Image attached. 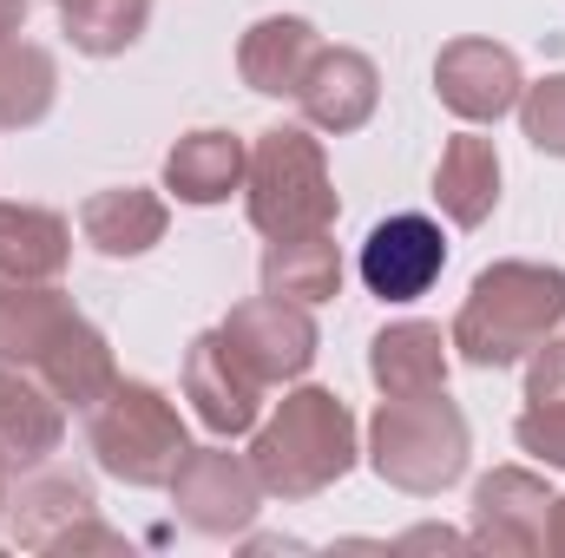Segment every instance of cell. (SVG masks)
Segmentation results:
<instances>
[{
  "mask_svg": "<svg viewBox=\"0 0 565 558\" xmlns=\"http://www.w3.org/2000/svg\"><path fill=\"white\" fill-rule=\"evenodd\" d=\"M224 342L270 382V375H296L302 362H309V348H316V329H309V315L302 309H289L282 296L270 302H250V309H237L231 315V329H224Z\"/></svg>",
  "mask_w": 565,
  "mask_h": 558,
  "instance_id": "cell-8",
  "label": "cell"
},
{
  "mask_svg": "<svg viewBox=\"0 0 565 558\" xmlns=\"http://www.w3.org/2000/svg\"><path fill=\"white\" fill-rule=\"evenodd\" d=\"M553 546H565V500H559V526H553Z\"/></svg>",
  "mask_w": 565,
  "mask_h": 558,
  "instance_id": "cell-24",
  "label": "cell"
},
{
  "mask_svg": "<svg viewBox=\"0 0 565 558\" xmlns=\"http://www.w3.org/2000/svg\"><path fill=\"white\" fill-rule=\"evenodd\" d=\"M237 164H244L237 139H224V132H191V139L171 151L164 178H171L178 197H191V204H217V197H231Z\"/></svg>",
  "mask_w": 565,
  "mask_h": 558,
  "instance_id": "cell-12",
  "label": "cell"
},
{
  "mask_svg": "<svg viewBox=\"0 0 565 558\" xmlns=\"http://www.w3.org/2000/svg\"><path fill=\"white\" fill-rule=\"evenodd\" d=\"M264 282H270V296L322 302V296H335L342 264H335V250H329L322 237H277V250H270V264H264Z\"/></svg>",
  "mask_w": 565,
  "mask_h": 558,
  "instance_id": "cell-17",
  "label": "cell"
},
{
  "mask_svg": "<svg viewBox=\"0 0 565 558\" xmlns=\"http://www.w3.org/2000/svg\"><path fill=\"white\" fill-rule=\"evenodd\" d=\"M191 401H198V415L211 420L217 433H237V427H250L257 420V388H264V375L224 342V335H204L198 348H191Z\"/></svg>",
  "mask_w": 565,
  "mask_h": 558,
  "instance_id": "cell-7",
  "label": "cell"
},
{
  "mask_svg": "<svg viewBox=\"0 0 565 558\" xmlns=\"http://www.w3.org/2000/svg\"><path fill=\"white\" fill-rule=\"evenodd\" d=\"M145 0H66V26L86 53H113L139 33Z\"/></svg>",
  "mask_w": 565,
  "mask_h": 558,
  "instance_id": "cell-20",
  "label": "cell"
},
{
  "mask_svg": "<svg viewBox=\"0 0 565 558\" xmlns=\"http://www.w3.org/2000/svg\"><path fill=\"white\" fill-rule=\"evenodd\" d=\"M93 447L106 460V473L132 480V486H158L178 480L184 466V427L171 415V401L158 388H113V408H93Z\"/></svg>",
  "mask_w": 565,
  "mask_h": 558,
  "instance_id": "cell-4",
  "label": "cell"
},
{
  "mask_svg": "<svg viewBox=\"0 0 565 558\" xmlns=\"http://www.w3.org/2000/svg\"><path fill=\"white\" fill-rule=\"evenodd\" d=\"M520 447L565 466V395L559 401H533V415H520Z\"/></svg>",
  "mask_w": 565,
  "mask_h": 558,
  "instance_id": "cell-21",
  "label": "cell"
},
{
  "mask_svg": "<svg viewBox=\"0 0 565 558\" xmlns=\"http://www.w3.org/2000/svg\"><path fill=\"white\" fill-rule=\"evenodd\" d=\"M20 20H26V0H0V40H7Z\"/></svg>",
  "mask_w": 565,
  "mask_h": 558,
  "instance_id": "cell-23",
  "label": "cell"
},
{
  "mask_svg": "<svg viewBox=\"0 0 565 558\" xmlns=\"http://www.w3.org/2000/svg\"><path fill=\"white\" fill-rule=\"evenodd\" d=\"M73 309L53 302V296H26V289H0V362H46V348L66 335Z\"/></svg>",
  "mask_w": 565,
  "mask_h": 558,
  "instance_id": "cell-14",
  "label": "cell"
},
{
  "mask_svg": "<svg viewBox=\"0 0 565 558\" xmlns=\"http://www.w3.org/2000/svg\"><path fill=\"white\" fill-rule=\"evenodd\" d=\"M440 375H447V362H440V329L408 322V329H388V335L375 342V382H382L388 395H434Z\"/></svg>",
  "mask_w": 565,
  "mask_h": 558,
  "instance_id": "cell-13",
  "label": "cell"
},
{
  "mask_svg": "<svg viewBox=\"0 0 565 558\" xmlns=\"http://www.w3.org/2000/svg\"><path fill=\"white\" fill-rule=\"evenodd\" d=\"M493 184H500V158H493V144L487 139H454L447 144L434 191H440V204L454 211V224H480V217L493 211Z\"/></svg>",
  "mask_w": 565,
  "mask_h": 558,
  "instance_id": "cell-11",
  "label": "cell"
},
{
  "mask_svg": "<svg viewBox=\"0 0 565 558\" xmlns=\"http://www.w3.org/2000/svg\"><path fill=\"white\" fill-rule=\"evenodd\" d=\"M526 132H533L540 151H565V79H546L526 99Z\"/></svg>",
  "mask_w": 565,
  "mask_h": 558,
  "instance_id": "cell-22",
  "label": "cell"
},
{
  "mask_svg": "<svg viewBox=\"0 0 565 558\" xmlns=\"http://www.w3.org/2000/svg\"><path fill=\"white\" fill-rule=\"evenodd\" d=\"M467 453V427L447 408V395H395L375 420V466L388 480H402L408 493H434L460 473Z\"/></svg>",
  "mask_w": 565,
  "mask_h": 558,
  "instance_id": "cell-3",
  "label": "cell"
},
{
  "mask_svg": "<svg viewBox=\"0 0 565 558\" xmlns=\"http://www.w3.org/2000/svg\"><path fill=\"white\" fill-rule=\"evenodd\" d=\"M158 230H164V211L139 191H113V197L86 204V237L99 250H113V257H132L145 244H158Z\"/></svg>",
  "mask_w": 565,
  "mask_h": 558,
  "instance_id": "cell-18",
  "label": "cell"
},
{
  "mask_svg": "<svg viewBox=\"0 0 565 558\" xmlns=\"http://www.w3.org/2000/svg\"><path fill=\"white\" fill-rule=\"evenodd\" d=\"M440 264H447V237H440L434 217H415V211L375 224L369 244H362V282L382 302H415V296H427V282L440 277Z\"/></svg>",
  "mask_w": 565,
  "mask_h": 558,
  "instance_id": "cell-6",
  "label": "cell"
},
{
  "mask_svg": "<svg viewBox=\"0 0 565 558\" xmlns=\"http://www.w3.org/2000/svg\"><path fill=\"white\" fill-rule=\"evenodd\" d=\"M565 315V277L559 270H533V264H500L473 282L460 322H454V342L467 348V362L480 368H500V362H520L526 348L546 342V329Z\"/></svg>",
  "mask_w": 565,
  "mask_h": 558,
  "instance_id": "cell-1",
  "label": "cell"
},
{
  "mask_svg": "<svg viewBox=\"0 0 565 558\" xmlns=\"http://www.w3.org/2000/svg\"><path fill=\"white\" fill-rule=\"evenodd\" d=\"M349 415L335 395L302 388L282 401V415L270 420V433L257 440V480L270 493H316L349 466Z\"/></svg>",
  "mask_w": 565,
  "mask_h": 558,
  "instance_id": "cell-2",
  "label": "cell"
},
{
  "mask_svg": "<svg viewBox=\"0 0 565 558\" xmlns=\"http://www.w3.org/2000/svg\"><path fill=\"white\" fill-rule=\"evenodd\" d=\"M178 473H184L178 493H184V506H191V526H204V533H231V526L250 519V473L231 466V453H198V460L184 453Z\"/></svg>",
  "mask_w": 565,
  "mask_h": 558,
  "instance_id": "cell-10",
  "label": "cell"
},
{
  "mask_svg": "<svg viewBox=\"0 0 565 558\" xmlns=\"http://www.w3.org/2000/svg\"><path fill=\"white\" fill-rule=\"evenodd\" d=\"M53 440H60L53 401L20 382H0V460H40L53 453Z\"/></svg>",
  "mask_w": 565,
  "mask_h": 558,
  "instance_id": "cell-19",
  "label": "cell"
},
{
  "mask_svg": "<svg viewBox=\"0 0 565 558\" xmlns=\"http://www.w3.org/2000/svg\"><path fill=\"white\" fill-rule=\"evenodd\" d=\"M302 60H316V40L302 20H264L244 40V73L257 79V93H296L302 86Z\"/></svg>",
  "mask_w": 565,
  "mask_h": 558,
  "instance_id": "cell-16",
  "label": "cell"
},
{
  "mask_svg": "<svg viewBox=\"0 0 565 558\" xmlns=\"http://www.w3.org/2000/svg\"><path fill=\"white\" fill-rule=\"evenodd\" d=\"M250 217L270 237H316L335 217V191L322 184V151L302 132H270L257 144V171H250Z\"/></svg>",
  "mask_w": 565,
  "mask_h": 558,
  "instance_id": "cell-5",
  "label": "cell"
},
{
  "mask_svg": "<svg viewBox=\"0 0 565 558\" xmlns=\"http://www.w3.org/2000/svg\"><path fill=\"white\" fill-rule=\"evenodd\" d=\"M513 53L507 46H487V40H467V46H447L440 60V99L467 119H500L513 106Z\"/></svg>",
  "mask_w": 565,
  "mask_h": 558,
  "instance_id": "cell-9",
  "label": "cell"
},
{
  "mask_svg": "<svg viewBox=\"0 0 565 558\" xmlns=\"http://www.w3.org/2000/svg\"><path fill=\"white\" fill-rule=\"evenodd\" d=\"M66 264V224L46 211H0V277H53Z\"/></svg>",
  "mask_w": 565,
  "mask_h": 558,
  "instance_id": "cell-15",
  "label": "cell"
}]
</instances>
